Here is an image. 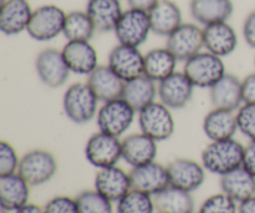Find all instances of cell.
<instances>
[{
	"label": "cell",
	"mask_w": 255,
	"mask_h": 213,
	"mask_svg": "<svg viewBox=\"0 0 255 213\" xmlns=\"http://www.w3.org/2000/svg\"><path fill=\"white\" fill-rule=\"evenodd\" d=\"M254 66H255V57H254Z\"/></svg>",
	"instance_id": "obj_46"
},
{
	"label": "cell",
	"mask_w": 255,
	"mask_h": 213,
	"mask_svg": "<svg viewBox=\"0 0 255 213\" xmlns=\"http://www.w3.org/2000/svg\"><path fill=\"white\" fill-rule=\"evenodd\" d=\"M35 69L42 84L51 89H57L66 84L71 74L62 50L55 47H46L37 54Z\"/></svg>",
	"instance_id": "obj_10"
},
{
	"label": "cell",
	"mask_w": 255,
	"mask_h": 213,
	"mask_svg": "<svg viewBox=\"0 0 255 213\" xmlns=\"http://www.w3.org/2000/svg\"><path fill=\"white\" fill-rule=\"evenodd\" d=\"M57 172L56 157L46 150H31L20 159L17 174L31 187L41 186L54 179Z\"/></svg>",
	"instance_id": "obj_6"
},
{
	"label": "cell",
	"mask_w": 255,
	"mask_h": 213,
	"mask_svg": "<svg viewBox=\"0 0 255 213\" xmlns=\"http://www.w3.org/2000/svg\"><path fill=\"white\" fill-rule=\"evenodd\" d=\"M107 65L125 81L144 74V55L139 47L117 44L107 57Z\"/></svg>",
	"instance_id": "obj_13"
},
{
	"label": "cell",
	"mask_w": 255,
	"mask_h": 213,
	"mask_svg": "<svg viewBox=\"0 0 255 213\" xmlns=\"http://www.w3.org/2000/svg\"><path fill=\"white\" fill-rule=\"evenodd\" d=\"M222 192L228 195L237 204L255 196V176L243 166L221 176Z\"/></svg>",
	"instance_id": "obj_28"
},
{
	"label": "cell",
	"mask_w": 255,
	"mask_h": 213,
	"mask_svg": "<svg viewBox=\"0 0 255 213\" xmlns=\"http://www.w3.org/2000/svg\"><path fill=\"white\" fill-rule=\"evenodd\" d=\"M65 61L71 72L89 76L99 66V55L90 41H67L62 47Z\"/></svg>",
	"instance_id": "obj_21"
},
{
	"label": "cell",
	"mask_w": 255,
	"mask_h": 213,
	"mask_svg": "<svg viewBox=\"0 0 255 213\" xmlns=\"http://www.w3.org/2000/svg\"><path fill=\"white\" fill-rule=\"evenodd\" d=\"M75 199L79 213H114V202L102 196L96 190H85Z\"/></svg>",
	"instance_id": "obj_34"
},
{
	"label": "cell",
	"mask_w": 255,
	"mask_h": 213,
	"mask_svg": "<svg viewBox=\"0 0 255 213\" xmlns=\"http://www.w3.org/2000/svg\"><path fill=\"white\" fill-rule=\"evenodd\" d=\"M96 31V26L86 10L67 12L62 32L67 41H91Z\"/></svg>",
	"instance_id": "obj_32"
},
{
	"label": "cell",
	"mask_w": 255,
	"mask_h": 213,
	"mask_svg": "<svg viewBox=\"0 0 255 213\" xmlns=\"http://www.w3.org/2000/svg\"><path fill=\"white\" fill-rule=\"evenodd\" d=\"M243 37L252 49H255V10L249 12L244 20Z\"/></svg>",
	"instance_id": "obj_39"
},
{
	"label": "cell",
	"mask_w": 255,
	"mask_h": 213,
	"mask_svg": "<svg viewBox=\"0 0 255 213\" xmlns=\"http://www.w3.org/2000/svg\"><path fill=\"white\" fill-rule=\"evenodd\" d=\"M177 57L167 46L152 49L144 54V75L161 82L177 71Z\"/></svg>",
	"instance_id": "obj_30"
},
{
	"label": "cell",
	"mask_w": 255,
	"mask_h": 213,
	"mask_svg": "<svg viewBox=\"0 0 255 213\" xmlns=\"http://www.w3.org/2000/svg\"><path fill=\"white\" fill-rule=\"evenodd\" d=\"M100 102L87 82H74L65 91L62 109L70 121L85 125L96 119Z\"/></svg>",
	"instance_id": "obj_2"
},
{
	"label": "cell",
	"mask_w": 255,
	"mask_h": 213,
	"mask_svg": "<svg viewBox=\"0 0 255 213\" xmlns=\"http://www.w3.org/2000/svg\"><path fill=\"white\" fill-rule=\"evenodd\" d=\"M85 10L100 32L114 31L125 11L121 0H87Z\"/></svg>",
	"instance_id": "obj_27"
},
{
	"label": "cell",
	"mask_w": 255,
	"mask_h": 213,
	"mask_svg": "<svg viewBox=\"0 0 255 213\" xmlns=\"http://www.w3.org/2000/svg\"><path fill=\"white\" fill-rule=\"evenodd\" d=\"M158 142L143 132L131 134L122 140V160L137 167L156 161Z\"/></svg>",
	"instance_id": "obj_18"
},
{
	"label": "cell",
	"mask_w": 255,
	"mask_h": 213,
	"mask_svg": "<svg viewBox=\"0 0 255 213\" xmlns=\"http://www.w3.org/2000/svg\"><path fill=\"white\" fill-rule=\"evenodd\" d=\"M137 111L124 99L101 102L96 115L97 127L100 131L121 137L132 126Z\"/></svg>",
	"instance_id": "obj_3"
},
{
	"label": "cell",
	"mask_w": 255,
	"mask_h": 213,
	"mask_svg": "<svg viewBox=\"0 0 255 213\" xmlns=\"http://www.w3.org/2000/svg\"><path fill=\"white\" fill-rule=\"evenodd\" d=\"M85 156L90 165L99 170L116 166L122 160V140L99 130L87 140Z\"/></svg>",
	"instance_id": "obj_9"
},
{
	"label": "cell",
	"mask_w": 255,
	"mask_h": 213,
	"mask_svg": "<svg viewBox=\"0 0 255 213\" xmlns=\"http://www.w3.org/2000/svg\"><path fill=\"white\" fill-rule=\"evenodd\" d=\"M95 190L111 202H119L132 190L129 172L117 165L100 169L95 176Z\"/></svg>",
	"instance_id": "obj_16"
},
{
	"label": "cell",
	"mask_w": 255,
	"mask_h": 213,
	"mask_svg": "<svg viewBox=\"0 0 255 213\" xmlns=\"http://www.w3.org/2000/svg\"><path fill=\"white\" fill-rule=\"evenodd\" d=\"M242 90H243L244 104L255 105V72L249 74L242 80Z\"/></svg>",
	"instance_id": "obj_40"
},
{
	"label": "cell",
	"mask_w": 255,
	"mask_h": 213,
	"mask_svg": "<svg viewBox=\"0 0 255 213\" xmlns=\"http://www.w3.org/2000/svg\"><path fill=\"white\" fill-rule=\"evenodd\" d=\"M154 213H156V212H154ZM157 213H162V212H157Z\"/></svg>",
	"instance_id": "obj_47"
},
{
	"label": "cell",
	"mask_w": 255,
	"mask_h": 213,
	"mask_svg": "<svg viewBox=\"0 0 255 213\" xmlns=\"http://www.w3.org/2000/svg\"><path fill=\"white\" fill-rule=\"evenodd\" d=\"M127 1H128L129 7H136V9L149 11L159 0H127Z\"/></svg>",
	"instance_id": "obj_42"
},
{
	"label": "cell",
	"mask_w": 255,
	"mask_h": 213,
	"mask_svg": "<svg viewBox=\"0 0 255 213\" xmlns=\"http://www.w3.org/2000/svg\"><path fill=\"white\" fill-rule=\"evenodd\" d=\"M1 213H11V212H7V211H5V210H1Z\"/></svg>",
	"instance_id": "obj_45"
},
{
	"label": "cell",
	"mask_w": 255,
	"mask_h": 213,
	"mask_svg": "<svg viewBox=\"0 0 255 213\" xmlns=\"http://www.w3.org/2000/svg\"><path fill=\"white\" fill-rule=\"evenodd\" d=\"M238 213H255V196L238 204Z\"/></svg>",
	"instance_id": "obj_43"
},
{
	"label": "cell",
	"mask_w": 255,
	"mask_h": 213,
	"mask_svg": "<svg viewBox=\"0 0 255 213\" xmlns=\"http://www.w3.org/2000/svg\"><path fill=\"white\" fill-rule=\"evenodd\" d=\"M154 206L162 213H193L194 200L191 192L169 185L167 189L154 195Z\"/></svg>",
	"instance_id": "obj_31"
},
{
	"label": "cell",
	"mask_w": 255,
	"mask_h": 213,
	"mask_svg": "<svg viewBox=\"0 0 255 213\" xmlns=\"http://www.w3.org/2000/svg\"><path fill=\"white\" fill-rule=\"evenodd\" d=\"M67 12L54 4L41 5L32 12L27 34L36 41H50L64 32Z\"/></svg>",
	"instance_id": "obj_7"
},
{
	"label": "cell",
	"mask_w": 255,
	"mask_h": 213,
	"mask_svg": "<svg viewBox=\"0 0 255 213\" xmlns=\"http://www.w3.org/2000/svg\"><path fill=\"white\" fill-rule=\"evenodd\" d=\"M137 114L139 130L157 142L166 141L174 134L176 122L173 114L163 102L153 101Z\"/></svg>",
	"instance_id": "obj_5"
},
{
	"label": "cell",
	"mask_w": 255,
	"mask_h": 213,
	"mask_svg": "<svg viewBox=\"0 0 255 213\" xmlns=\"http://www.w3.org/2000/svg\"><path fill=\"white\" fill-rule=\"evenodd\" d=\"M166 46L178 61L186 62L204 49L203 27L194 22H183L167 37Z\"/></svg>",
	"instance_id": "obj_11"
},
{
	"label": "cell",
	"mask_w": 255,
	"mask_h": 213,
	"mask_svg": "<svg viewBox=\"0 0 255 213\" xmlns=\"http://www.w3.org/2000/svg\"><path fill=\"white\" fill-rule=\"evenodd\" d=\"M244 146L233 139L211 141L202 152V165L218 176L228 174L243 165Z\"/></svg>",
	"instance_id": "obj_1"
},
{
	"label": "cell",
	"mask_w": 255,
	"mask_h": 213,
	"mask_svg": "<svg viewBox=\"0 0 255 213\" xmlns=\"http://www.w3.org/2000/svg\"><path fill=\"white\" fill-rule=\"evenodd\" d=\"M209 97L216 109L238 111L239 107L244 104L242 80L237 75L227 72L209 89Z\"/></svg>",
	"instance_id": "obj_20"
},
{
	"label": "cell",
	"mask_w": 255,
	"mask_h": 213,
	"mask_svg": "<svg viewBox=\"0 0 255 213\" xmlns=\"http://www.w3.org/2000/svg\"><path fill=\"white\" fill-rule=\"evenodd\" d=\"M169 185L187 192H194L206 181L204 166L191 159H176L167 166Z\"/></svg>",
	"instance_id": "obj_14"
},
{
	"label": "cell",
	"mask_w": 255,
	"mask_h": 213,
	"mask_svg": "<svg viewBox=\"0 0 255 213\" xmlns=\"http://www.w3.org/2000/svg\"><path fill=\"white\" fill-rule=\"evenodd\" d=\"M32 12L34 10L27 0H6L0 5V30L6 36L27 31Z\"/></svg>",
	"instance_id": "obj_17"
},
{
	"label": "cell",
	"mask_w": 255,
	"mask_h": 213,
	"mask_svg": "<svg viewBox=\"0 0 255 213\" xmlns=\"http://www.w3.org/2000/svg\"><path fill=\"white\" fill-rule=\"evenodd\" d=\"M45 213H79L76 199L69 196H56L44 206Z\"/></svg>",
	"instance_id": "obj_38"
},
{
	"label": "cell",
	"mask_w": 255,
	"mask_h": 213,
	"mask_svg": "<svg viewBox=\"0 0 255 213\" xmlns=\"http://www.w3.org/2000/svg\"><path fill=\"white\" fill-rule=\"evenodd\" d=\"M132 189L148 194L151 196L159 194L169 186L167 166L153 161L142 166L132 167L129 172Z\"/></svg>",
	"instance_id": "obj_15"
},
{
	"label": "cell",
	"mask_w": 255,
	"mask_h": 213,
	"mask_svg": "<svg viewBox=\"0 0 255 213\" xmlns=\"http://www.w3.org/2000/svg\"><path fill=\"white\" fill-rule=\"evenodd\" d=\"M86 82L101 102L122 97L126 84L109 65H99L87 76Z\"/></svg>",
	"instance_id": "obj_22"
},
{
	"label": "cell",
	"mask_w": 255,
	"mask_h": 213,
	"mask_svg": "<svg viewBox=\"0 0 255 213\" xmlns=\"http://www.w3.org/2000/svg\"><path fill=\"white\" fill-rule=\"evenodd\" d=\"M152 32L158 36L168 37L183 24L182 10L172 0H159L148 11Z\"/></svg>",
	"instance_id": "obj_23"
},
{
	"label": "cell",
	"mask_w": 255,
	"mask_h": 213,
	"mask_svg": "<svg viewBox=\"0 0 255 213\" xmlns=\"http://www.w3.org/2000/svg\"><path fill=\"white\" fill-rule=\"evenodd\" d=\"M114 32L120 44L139 47L152 32L148 11L128 7L120 17Z\"/></svg>",
	"instance_id": "obj_8"
},
{
	"label": "cell",
	"mask_w": 255,
	"mask_h": 213,
	"mask_svg": "<svg viewBox=\"0 0 255 213\" xmlns=\"http://www.w3.org/2000/svg\"><path fill=\"white\" fill-rule=\"evenodd\" d=\"M198 213H238V204L224 192L208 197Z\"/></svg>",
	"instance_id": "obj_35"
},
{
	"label": "cell",
	"mask_w": 255,
	"mask_h": 213,
	"mask_svg": "<svg viewBox=\"0 0 255 213\" xmlns=\"http://www.w3.org/2000/svg\"><path fill=\"white\" fill-rule=\"evenodd\" d=\"M189 12L199 25L228 21L234 12L232 0H191Z\"/></svg>",
	"instance_id": "obj_25"
},
{
	"label": "cell",
	"mask_w": 255,
	"mask_h": 213,
	"mask_svg": "<svg viewBox=\"0 0 255 213\" xmlns=\"http://www.w3.org/2000/svg\"><path fill=\"white\" fill-rule=\"evenodd\" d=\"M238 131L249 140H255V105L243 104L237 111Z\"/></svg>",
	"instance_id": "obj_37"
},
{
	"label": "cell",
	"mask_w": 255,
	"mask_h": 213,
	"mask_svg": "<svg viewBox=\"0 0 255 213\" xmlns=\"http://www.w3.org/2000/svg\"><path fill=\"white\" fill-rule=\"evenodd\" d=\"M20 159L15 147L10 142H0V176L17 174Z\"/></svg>",
	"instance_id": "obj_36"
},
{
	"label": "cell",
	"mask_w": 255,
	"mask_h": 213,
	"mask_svg": "<svg viewBox=\"0 0 255 213\" xmlns=\"http://www.w3.org/2000/svg\"><path fill=\"white\" fill-rule=\"evenodd\" d=\"M30 185L19 174L0 176V206L7 212H16L29 204Z\"/></svg>",
	"instance_id": "obj_24"
},
{
	"label": "cell",
	"mask_w": 255,
	"mask_h": 213,
	"mask_svg": "<svg viewBox=\"0 0 255 213\" xmlns=\"http://www.w3.org/2000/svg\"><path fill=\"white\" fill-rule=\"evenodd\" d=\"M157 96H158V82L144 74L126 81L124 94H122V97L137 112L146 107L147 105L156 101Z\"/></svg>",
	"instance_id": "obj_29"
},
{
	"label": "cell",
	"mask_w": 255,
	"mask_h": 213,
	"mask_svg": "<svg viewBox=\"0 0 255 213\" xmlns=\"http://www.w3.org/2000/svg\"><path fill=\"white\" fill-rule=\"evenodd\" d=\"M242 166L255 176V140H249L248 145L244 146L243 165Z\"/></svg>",
	"instance_id": "obj_41"
},
{
	"label": "cell",
	"mask_w": 255,
	"mask_h": 213,
	"mask_svg": "<svg viewBox=\"0 0 255 213\" xmlns=\"http://www.w3.org/2000/svg\"><path fill=\"white\" fill-rule=\"evenodd\" d=\"M203 36L204 49L217 56H229L238 46V35L228 21L214 22L203 26Z\"/></svg>",
	"instance_id": "obj_19"
},
{
	"label": "cell",
	"mask_w": 255,
	"mask_h": 213,
	"mask_svg": "<svg viewBox=\"0 0 255 213\" xmlns=\"http://www.w3.org/2000/svg\"><path fill=\"white\" fill-rule=\"evenodd\" d=\"M184 74L196 87L211 89L227 74L223 57L209 51H201L184 62Z\"/></svg>",
	"instance_id": "obj_4"
},
{
	"label": "cell",
	"mask_w": 255,
	"mask_h": 213,
	"mask_svg": "<svg viewBox=\"0 0 255 213\" xmlns=\"http://www.w3.org/2000/svg\"><path fill=\"white\" fill-rule=\"evenodd\" d=\"M14 213H45V212H44V207H40L39 205L27 204Z\"/></svg>",
	"instance_id": "obj_44"
},
{
	"label": "cell",
	"mask_w": 255,
	"mask_h": 213,
	"mask_svg": "<svg viewBox=\"0 0 255 213\" xmlns=\"http://www.w3.org/2000/svg\"><path fill=\"white\" fill-rule=\"evenodd\" d=\"M196 86L184 74L176 71L167 79L158 82L159 101L163 102L171 110L184 109L191 104Z\"/></svg>",
	"instance_id": "obj_12"
},
{
	"label": "cell",
	"mask_w": 255,
	"mask_h": 213,
	"mask_svg": "<svg viewBox=\"0 0 255 213\" xmlns=\"http://www.w3.org/2000/svg\"><path fill=\"white\" fill-rule=\"evenodd\" d=\"M153 196L132 189L117 202V213H154Z\"/></svg>",
	"instance_id": "obj_33"
},
{
	"label": "cell",
	"mask_w": 255,
	"mask_h": 213,
	"mask_svg": "<svg viewBox=\"0 0 255 213\" xmlns=\"http://www.w3.org/2000/svg\"><path fill=\"white\" fill-rule=\"evenodd\" d=\"M203 132L211 141L233 139L238 132L237 111L213 107L204 116Z\"/></svg>",
	"instance_id": "obj_26"
}]
</instances>
